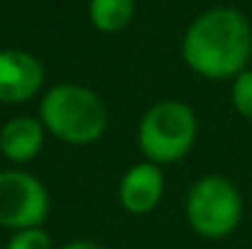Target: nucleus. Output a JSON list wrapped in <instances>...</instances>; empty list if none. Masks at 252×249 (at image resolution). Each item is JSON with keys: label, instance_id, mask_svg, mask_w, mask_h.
I'll return each instance as SVG.
<instances>
[{"label": "nucleus", "instance_id": "1", "mask_svg": "<svg viewBox=\"0 0 252 249\" xmlns=\"http://www.w3.org/2000/svg\"><path fill=\"white\" fill-rule=\"evenodd\" d=\"M184 61L201 76L223 81L245 71L252 54V27L233 7H213L198 15L184 34Z\"/></svg>", "mask_w": 252, "mask_h": 249}, {"label": "nucleus", "instance_id": "2", "mask_svg": "<svg viewBox=\"0 0 252 249\" xmlns=\"http://www.w3.org/2000/svg\"><path fill=\"white\" fill-rule=\"evenodd\" d=\"M39 120L47 132L66 144H93L108 127V110L98 93L86 85L62 83L44 93Z\"/></svg>", "mask_w": 252, "mask_h": 249}, {"label": "nucleus", "instance_id": "3", "mask_svg": "<svg viewBox=\"0 0 252 249\" xmlns=\"http://www.w3.org/2000/svg\"><path fill=\"white\" fill-rule=\"evenodd\" d=\"M198 137V120L191 105L181 100H162L152 105L137 132V144L147 162L162 166L184 159Z\"/></svg>", "mask_w": 252, "mask_h": 249}, {"label": "nucleus", "instance_id": "4", "mask_svg": "<svg viewBox=\"0 0 252 249\" xmlns=\"http://www.w3.org/2000/svg\"><path fill=\"white\" fill-rule=\"evenodd\" d=\"M186 218L193 232H198L201 237H228L243 218L240 191L225 176H203L189 191Z\"/></svg>", "mask_w": 252, "mask_h": 249}, {"label": "nucleus", "instance_id": "5", "mask_svg": "<svg viewBox=\"0 0 252 249\" xmlns=\"http://www.w3.org/2000/svg\"><path fill=\"white\" fill-rule=\"evenodd\" d=\"M47 215L49 193L37 176L17 168L0 171V227L15 232L42 227Z\"/></svg>", "mask_w": 252, "mask_h": 249}, {"label": "nucleus", "instance_id": "6", "mask_svg": "<svg viewBox=\"0 0 252 249\" xmlns=\"http://www.w3.org/2000/svg\"><path fill=\"white\" fill-rule=\"evenodd\" d=\"M42 85L44 66L37 56L20 49L0 52V103H27L42 90Z\"/></svg>", "mask_w": 252, "mask_h": 249}, {"label": "nucleus", "instance_id": "7", "mask_svg": "<svg viewBox=\"0 0 252 249\" xmlns=\"http://www.w3.org/2000/svg\"><path fill=\"white\" fill-rule=\"evenodd\" d=\"M162 195H164V173L152 162L130 166L120 178L118 198H120V205L132 215L152 213L159 205Z\"/></svg>", "mask_w": 252, "mask_h": 249}, {"label": "nucleus", "instance_id": "8", "mask_svg": "<svg viewBox=\"0 0 252 249\" xmlns=\"http://www.w3.org/2000/svg\"><path fill=\"white\" fill-rule=\"evenodd\" d=\"M44 125L37 117L20 115L2 125L0 130V152L17 164L32 162L44 147Z\"/></svg>", "mask_w": 252, "mask_h": 249}, {"label": "nucleus", "instance_id": "9", "mask_svg": "<svg viewBox=\"0 0 252 249\" xmlns=\"http://www.w3.org/2000/svg\"><path fill=\"white\" fill-rule=\"evenodd\" d=\"M88 15L95 29L120 32L130 25L135 15V0H91Z\"/></svg>", "mask_w": 252, "mask_h": 249}, {"label": "nucleus", "instance_id": "10", "mask_svg": "<svg viewBox=\"0 0 252 249\" xmlns=\"http://www.w3.org/2000/svg\"><path fill=\"white\" fill-rule=\"evenodd\" d=\"M233 105L235 110L252 122V69H245L233 81Z\"/></svg>", "mask_w": 252, "mask_h": 249}, {"label": "nucleus", "instance_id": "11", "mask_svg": "<svg viewBox=\"0 0 252 249\" xmlns=\"http://www.w3.org/2000/svg\"><path fill=\"white\" fill-rule=\"evenodd\" d=\"M5 249H54L52 237L42 230V227H30V230H20L7 240Z\"/></svg>", "mask_w": 252, "mask_h": 249}, {"label": "nucleus", "instance_id": "12", "mask_svg": "<svg viewBox=\"0 0 252 249\" xmlns=\"http://www.w3.org/2000/svg\"><path fill=\"white\" fill-rule=\"evenodd\" d=\"M62 249H105V247H100V245H95V242H88V240H79V242L64 245Z\"/></svg>", "mask_w": 252, "mask_h": 249}]
</instances>
